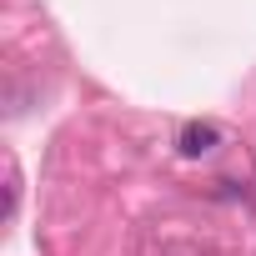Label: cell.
Here are the masks:
<instances>
[{
  "mask_svg": "<svg viewBox=\"0 0 256 256\" xmlns=\"http://www.w3.org/2000/svg\"><path fill=\"white\" fill-rule=\"evenodd\" d=\"M211 146H216V126L211 120H191L181 131V156H206Z\"/></svg>",
  "mask_w": 256,
  "mask_h": 256,
  "instance_id": "cell-1",
  "label": "cell"
}]
</instances>
